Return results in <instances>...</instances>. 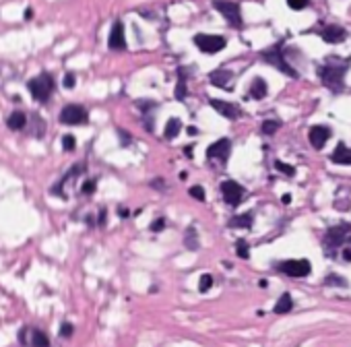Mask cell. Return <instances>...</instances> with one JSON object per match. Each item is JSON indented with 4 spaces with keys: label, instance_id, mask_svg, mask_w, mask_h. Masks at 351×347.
Segmentation results:
<instances>
[{
    "label": "cell",
    "instance_id": "1",
    "mask_svg": "<svg viewBox=\"0 0 351 347\" xmlns=\"http://www.w3.org/2000/svg\"><path fill=\"white\" fill-rule=\"evenodd\" d=\"M351 66V58H339V56H329L324 64L320 66V79L322 85L329 87L333 93H339L345 83V73Z\"/></svg>",
    "mask_w": 351,
    "mask_h": 347
},
{
    "label": "cell",
    "instance_id": "2",
    "mask_svg": "<svg viewBox=\"0 0 351 347\" xmlns=\"http://www.w3.org/2000/svg\"><path fill=\"white\" fill-rule=\"evenodd\" d=\"M349 234H351V225H349V223L333 225V227L324 234V238H322V250H324V255L333 259V257L337 255V250L343 246V242H347Z\"/></svg>",
    "mask_w": 351,
    "mask_h": 347
},
{
    "label": "cell",
    "instance_id": "3",
    "mask_svg": "<svg viewBox=\"0 0 351 347\" xmlns=\"http://www.w3.org/2000/svg\"><path fill=\"white\" fill-rule=\"evenodd\" d=\"M27 87H29L33 99H37V102H48L50 95L54 91V79L50 75H39V77L31 79L27 83Z\"/></svg>",
    "mask_w": 351,
    "mask_h": 347
},
{
    "label": "cell",
    "instance_id": "4",
    "mask_svg": "<svg viewBox=\"0 0 351 347\" xmlns=\"http://www.w3.org/2000/svg\"><path fill=\"white\" fill-rule=\"evenodd\" d=\"M261 56H263V60H265L267 64H273L275 68H279V71L285 73L287 77H297V73L287 64V60H285V56H283V52H281V43H277V45H273V48H269V50H263Z\"/></svg>",
    "mask_w": 351,
    "mask_h": 347
},
{
    "label": "cell",
    "instance_id": "5",
    "mask_svg": "<svg viewBox=\"0 0 351 347\" xmlns=\"http://www.w3.org/2000/svg\"><path fill=\"white\" fill-rule=\"evenodd\" d=\"M213 7L227 19V23L236 29L242 27V13H240V5L231 3V0H213Z\"/></svg>",
    "mask_w": 351,
    "mask_h": 347
},
{
    "label": "cell",
    "instance_id": "6",
    "mask_svg": "<svg viewBox=\"0 0 351 347\" xmlns=\"http://www.w3.org/2000/svg\"><path fill=\"white\" fill-rule=\"evenodd\" d=\"M194 43H196V48L200 50V52H205V54L221 52V50L227 45L225 37H221V35H205V33L196 35L194 37Z\"/></svg>",
    "mask_w": 351,
    "mask_h": 347
},
{
    "label": "cell",
    "instance_id": "7",
    "mask_svg": "<svg viewBox=\"0 0 351 347\" xmlns=\"http://www.w3.org/2000/svg\"><path fill=\"white\" fill-rule=\"evenodd\" d=\"M221 194H223V201L231 207H238L242 203V198H244V188L233 182V180H225L221 184Z\"/></svg>",
    "mask_w": 351,
    "mask_h": 347
},
{
    "label": "cell",
    "instance_id": "8",
    "mask_svg": "<svg viewBox=\"0 0 351 347\" xmlns=\"http://www.w3.org/2000/svg\"><path fill=\"white\" fill-rule=\"evenodd\" d=\"M279 269L289 277H308L312 271V265L306 259H299V261H285L279 265Z\"/></svg>",
    "mask_w": 351,
    "mask_h": 347
},
{
    "label": "cell",
    "instance_id": "9",
    "mask_svg": "<svg viewBox=\"0 0 351 347\" xmlns=\"http://www.w3.org/2000/svg\"><path fill=\"white\" fill-rule=\"evenodd\" d=\"M87 110L83 106H66L62 112H60V122L64 124H85L87 122Z\"/></svg>",
    "mask_w": 351,
    "mask_h": 347
},
{
    "label": "cell",
    "instance_id": "10",
    "mask_svg": "<svg viewBox=\"0 0 351 347\" xmlns=\"http://www.w3.org/2000/svg\"><path fill=\"white\" fill-rule=\"evenodd\" d=\"M19 341H21V345H33V347H45V345H50L48 337L41 331H37V329H21Z\"/></svg>",
    "mask_w": 351,
    "mask_h": 347
},
{
    "label": "cell",
    "instance_id": "11",
    "mask_svg": "<svg viewBox=\"0 0 351 347\" xmlns=\"http://www.w3.org/2000/svg\"><path fill=\"white\" fill-rule=\"evenodd\" d=\"M229 151H231V143H229V138H219V141H215L213 145H209V149H207V157H209V159H221V161L225 164L227 157H229Z\"/></svg>",
    "mask_w": 351,
    "mask_h": 347
},
{
    "label": "cell",
    "instance_id": "12",
    "mask_svg": "<svg viewBox=\"0 0 351 347\" xmlns=\"http://www.w3.org/2000/svg\"><path fill=\"white\" fill-rule=\"evenodd\" d=\"M211 108L213 110H217L221 116H225V118H229V120H238L240 116H242V110H240V106H236V104H227V102H221V99H211Z\"/></svg>",
    "mask_w": 351,
    "mask_h": 347
},
{
    "label": "cell",
    "instance_id": "13",
    "mask_svg": "<svg viewBox=\"0 0 351 347\" xmlns=\"http://www.w3.org/2000/svg\"><path fill=\"white\" fill-rule=\"evenodd\" d=\"M310 143H312V147L316 149V151H320V149L324 147V143L331 138V128L329 126H322V124H318V126H312V130H310Z\"/></svg>",
    "mask_w": 351,
    "mask_h": 347
},
{
    "label": "cell",
    "instance_id": "14",
    "mask_svg": "<svg viewBox=\"0 0 351 347\" xmlns=\"http://www.w3.org/2000/svg\"><path fill=\"white\" fill-rule=\"evenodd\" d=\"M112 50H124L126 48V37H124V25L120 21L114 23L112 31H110V39H108Z\"/></svg>",
    "mask_w": 351,
    "mask_h": 347
},
{
    "label": "cell",
    "instance_id": "15",
    "mask_svg": "<svg viewBox=\"0 0 351 347\" xmlns=\"http://www.w3.org/2000/svg\"><path fill=\"white\" fill-rule=\"evenodd\" d=\"M345 37H347V31L343 27H339V25H329V27L322 29V39L326 43H339Z\"/></svg>",
    "mask_w": 351,
    "mask_h": 347
},
{
    "label": "cell",
    "instance_id": "16",
    "mask_svg": "<svg viewBox=\"0 0 351 347\" xmlns=\"http://www.w3.org/2000/svg\"><path fill=\"white\" fill-rule=\"evenodd\" d=\"M331 161L337 166H351V149L345 143H339L335 153L331 155Z\"/></svg>",
    "mask_w": 351,
    "mask_h": 347
},
{
    "label": "cell",
    "instance_id": "17",
    "mask_svg": "<svg viewBox=\"0 0 351 347\" xmlns=\"http://www.w3.org/2000/svg\"><path fill=\"white\" fill-rule=\"evenodd\" d=\"M209 81H211L215 87L227 89V87L231 85V81H233V75H231L229 71H213V73L209 75Z\"/></svg>",
    "mask_w": 351,
    "mask_h": 347
},
{
    "label": "cell",
    "instance_id": "18",
    "mask_svg": "<svg viewBox=\"0 0 351 347\" xmlns=\"http://www.w3.org/2000/svg\"><path fill=\"white\" fill-rule=\"evenodd\" d=\"M267 93H269L267 81L261 79V77H256V79L252 81V85H250V89H248V97H252V99H263Z\"/></svg>",
    "mask_w": 351,
    "mask_h": 347
},
{
    "label": "cell",
    "instance_id": "19",
    "mask_svg": "<svg viewBox=\"0 0 351 347\" xmlns=\"http://www.w3.org/2000/svg\"><path fill=\"white\" fill-rule=\"evenodd\" d=\"M254 223V215L252 213H242L229 219V227H252Z\"/></svg>",
    "mask_w": 351,
    "mask_h": 347
},
{
    "label": "cell",
    "instance_id": "20",
    "mask_svg": "<svg viewBox=\"0 0 351 347\" xmlns=\"http://www.w3.org/2000/svg\"><path fill=\"white\" fill-rule=\"evenodd\" d=\"M25 124H27V116H25L23 112H13V114L7 118V126H9L11 130H21Z\"/></svg>",
    "mask_w": 351,
    "mask_h": 347
},
{
    "label": "cell",
    "instance_id": "21",
    "mask_svg": "<svg viewBox=\"0 0 351 347\" xmlns=\"http://www.w3.org/2000/svg\"><path fill=\"white\" fill-rule=\"evenodd\" d=\"M184 246L188 248V250H198V234H196L194 225H190L184 232Z\"/></svg>",
    "mask_w": 351,
    "mask_h": 347
},
{
    "label": "cell",
    "instance_id": "22",
    "mask_svg": "<svg viewBox=\"0 0 351 347\" xmlns=\"http://www.w3.org/2000/svg\"><path fill=\"white\" fill-rule=\"evenodd\" d=\"M293 308V302H291V295L289 293H283L281 297H279V302H277V306H275V314H287L289 310Z\"/></svg>",
    "mask_w": 351,
    "mask_h": 347
},
{
    "label": "cell",
    "instance_id": "23",
    "mask_svg": "<svg viewBox=\"0 0 351 347\" xmlns=\"http://www.w3.org/2000/svg\"><path fill=\"white\" fill-rule=\"evenodd\" d=\"M180 130H182V122L178 118H172V120H168L163 134H166V138H176L180 134Z\"/></svg>",
    "mask_w": 351,
    "mask_h": 347
},
{
    "label": "cell",
    "instance_id": "24",
    "mask_svg": "<svg viewBox=\"0 0 351 347\" xmlns=\"http://www.w3.org/2000/svg\"><path fill=\"white\" fill-rule=\"evenodd\" d=\"M184 97H186V73L180 68L178 71V85H176V99L182 102Z\"/></svg>",
    "mask_w": 351,
    "mask_h": 347
},
{
    "label": "cell",
    "instance_id": "25",
    "mask_svg": "<svg viewBox=\"0 0 351 347\" xmlns=\"http://www.w3.org/2000/svg\"><path fill=\"white\" fill-rule=\"evenodd\" d=\"M211 285H213V277L211 275H203V277H200V281H198V291L205 293V291L211 289Z\"/></svg>",
    "mask_w": 351,
    "mask_h": 347
},
{
    "label": "cell",
    "instance_id": "26",
    "mask_svg": "<svg viewBox=\"0 0 351 347\" xmlns=\"http://www.w3.org/2000/svg\"><path fill=\"white\" fill-rule=\"evenodd\" d=\"M324 285H339V287H347V281H345L343 277H339V275H329V277L324 279Z\"/></svg>",
    "mask_w": 351,
    "mask_h": 347
},
{
    "label": "cell",
    "instance_id": "27",
    "mask_svg": "<svg viewBox=\"0 0 351 347\" xmlns=\"http://www.w3.org/2000/svg\"><path fill=\"white\" fill-rule=\"evenodd\" d=\"M188 192H190L192 198H196V201H200V203L205 201V190H203V186H192Z\"/></svg>",
    "mask_w": 351,
    "mask_h": 347
},
{
    "label": "cell",
    "instance_id": "28",
    "mask_svg": "<svg viewBox=\"0 0 351 347\" xmlns=\"http://www.w3.org/2000/svg\"><path fill=\"white\" fill-rule=\"evenodd\" d=\"M275 168L279 170V172H283V174H287V176H295V168L293 166H287V164H283V161H275Z\"/></svg>",
    "mask_w": 351,
    "mask_h": 347
},
{
    "label": "cell",
    "instance_id": "29",
    "mask_svg": "<svg viewBox=\"0 0 351 347\" xmlns=\"http://www.w3.org/2000/svg\"><path fill=\"white\" fill-rule=\"evenodd\" d=\"M236 248H238V257L240 259H248L250 257L248 255V242L246 240H238V246Z\"/></svg>",
    "mask_w": 351,
    "mask_h": 347
},
{
    "label": "cell",
    "instance_id": "30",
    "mask_svg": "<svg viewBox=\"0 0 351 347\" xmlns=\"http://www.w3.org/2000/svg\"><path fill=\"white\" fill-rule=\"evenodd\" d=\"M277 128H279V122H275V120H267V122H263V132H267V134H275V132H277Z\"/></svg>",
    "mask_w": 351,
    "mask_h": 347
},
{
    "label": "cell",
    "instance_id": "31",
    "mask_svg": "<svg viewBox=\"0 0 351 347\" xmlns=\"http://www.w3.org/2000/svg\"><path fill=\"white\" fill-rule=\"evenodd\" d=\"M287 5H289V9H293V11H302V9L308 7V0H287Z\"/></svg>",
    "mask_w": 351,
    "mask_h": 347
},
{
    "label": "cell",
    "instance_id": "32",
    "mask_svg": "<svg viewBox=\"0 0 351 347\" xmlns=\"http://www.w3.org/2000/svg\"><path fill=\"white\" fill-rule=\"evenodd\" d=\"M62 147H64V151H73V149H75V136L73 134H66L62 138Z\"/></svg>",
    "mask_w": 351,
    "mask_h": 347
},
{
    "label": "cell",
    "instance_id": "33",
    "mask_svg": "<svg viewBox=\"0 0 351 347\" xmlns=\"http://www.w3.org/2000/svg\"><path fill=\"white\" fill-rule=\"evenodd\" d=\"M95 188H97V184H95V180H87V182L83 184V188H81V192H83V194H93V192H95Z\"/></svg>",
    "mask_w": 351,
    "mask_h": 347
},
{
    "label": "cell",
    "instance_id": "34",
    "mask_svg": "<svg viewBox=\"0 0 351 347\" xmlns=\"http://www.w3.org/2000/svg\"><path fill=\"white\" fill-rule=\"evenodd\" d=\"M163 227H166V219H161V217L151 223V232H161Z\"/></svg>",
    "mask_w": 351,
    "mask_h": 347
},
{
    "label": "cell",
    "instance_id": "35",
    "mask_svg": "<svg viewBox=\"0 0 351 347\" xmlns=\"http://www.w3.org/2000/svg\"><path fill=\"white\" fill-rule=\"evenodd\" d=\"M71 335H73V325L71 322H64L60 327V337H71Z\"/></svg>",
    "mask_w": 351,
    "mask_h": 347
},
{
    "label": "cell",
    "instance_id": "36",
    "mask_svg": "<svg viewBox=\"0 0 351 347\" xmlns=\"http://www.w3.org/2000/svg\"><path fill=\"white\" fill-rule=\"evenodd\" d=\"M64 87H66V89H73V87H75V75L68 73V75L64 77Z\"/></svg>",
    "mask_w": 351,
    "mask_h": 347
},
{
    "label": "cell",
    "instance_id": "37",
    "mask_svg": "<svg viewBox=\"0 0 351 347\" xmlns=\"http://www.w3.org/2000/svg\"><path fill=\"white\" fill-rule=\"evenodd\" d=\"M23 17L29 21V19H33V9H25V13H23Z\"/></svg>",
    "mask_w": 351,
    "mask_h": 347
},
{
    "label": "cell",
    "instance_id": "38",
    "mask_svg": "<svg viewBox=\"0 0 351 347\" xmlns=\"http://www.w3.org/2000/svg\"><path fill=\"white\" fill-rule=\"evenodd\" d=\"M343 259H345L347 263H351V250H349V248H347V250L343 252Z\"/></svg>",
    "mask_w": 351,
    "mask_h": 347
},
{
    "label": "cell",
    "instance_id": "39",
    "mask_svg": "<svg viewBox=\"0 0 351 347\" xmlns=\"http://www.w3.org/2000/svg\"><path fill=\"white\" fill-rule=\"evenodd\" d=\"M104 223H106V211L99 213V225H104Z\"/></svg>",
    "mask_w": 351,
    "mask_h": 347
},
{
    "label": "cell",
    "instance_id": "40",
    "mask_svg": "<svg viewBox=\"0 0 351 347\" xmlns=\"http://www.w3.org/2000/svg\"><path fill=\"white\" fill-rule=\"evenodd\" d=\"M281 201H283V203H285V205H287V203H289V201H291V196H289V194H283V196H281Z\"/></svg>",
    "mask_w": 351,
    "mask_h": 347
},
{
    "label": "cell",
    "instance_id": "41",
    "mask_svg": "<svg viewBox=\"0 0 351 347\" xmlns=\"http://www.w3.org/2000/svg\"><path fill=\"white\" fill-rule=\"evenodd\" d=\"M118 213H120V217H128V209H124V207H122Z\"/></svg>",
    "mask_w": 351,
    "mask_h": 347
},
{
    "label": "cell",
    "instance_id": "42",
    "mask_svg": "<svg viewBox=\"0 0 351 347\" xmlns=\"http://www.w3.org/2000/svg\"><path fill=\"white\" fill-rule=\"evenodd\" d=\"M153 186H155V188H163V182H161V180H155Z\"/></svg>",
    "mask_w": 351,
    "mask_h": 347
},
{
    "label": "cell",
    "instance_id": "43",
    "mask_svg": "<svg viewBox=\"0 0 351 347\" xmlns=\"http://www.w3.org/2000/svg\"><path fill=\"white\" fill-rule=\"evenodd\" d=\"M188 134H196V128L194 126H188Z\"/></svg>",
    "mask_w": 351,
    "mask_h": 347
}]
</instances>
